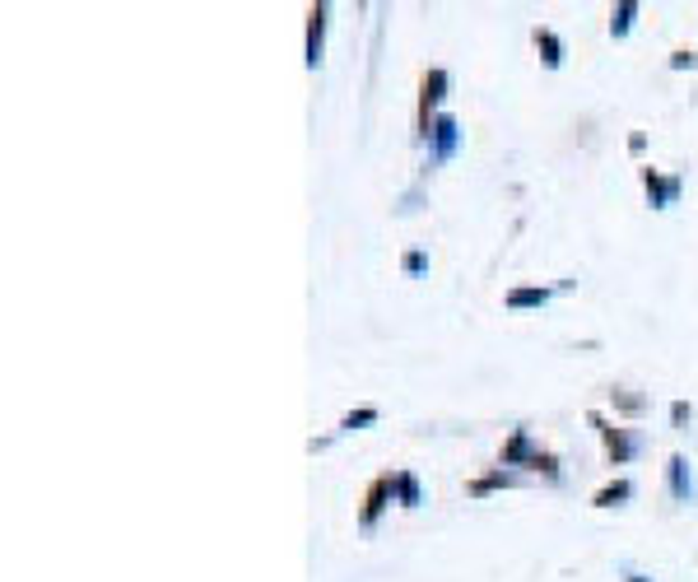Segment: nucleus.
Returning a JSON list of instances; mask_svg holds the SVG:
<instances>
[{"label":"nucleus","mask_w":698,"mask_h":582,"mask_svg":"<svg viewBox=\"0 0 698 582\" xmlns=\"http://www.w3.org/2000/svg\"><path fill=\"white\" fill-rule=\"evenodd\" d=\"M517 461H526L531 471H545L550 480H559V461H554L550 452H540L526 429H512V438L503 443V466H517Z\"/></svg>","instance_id":"nucleus-1"},{"label":"nucleus","mask_w":698,"mask_h":582,"mask_svg":"<svg viewBox=\"0 0 698 582\" xmlns=\"http://www.w3.org/2000/svg\"><path fill=\"white\" fill-rule=\"evenodd\" d=\"M591 424L601 429L605 452H610V461H615V466H629V461L643 452V434H629V429H619V424H605L601 415H591Z\"/></svg>","instance_id":"nucleus-2"},{"label":"nucleus","mask_w":698,"mask_h":582,"mask_svg":"<svg viewBox=\"0 0 698 582\" xmlns=\"http://www.w3.org/2000/svg\"><path fill=\"white\" fill-rule=\"evenodd\" d=\"M429 163H447L452 154H457V145H461V126H457V117H447V112H438L433 117V126H429Z\"/></svg>","instance_id":"nucleus-3"},{"label":"nucleus","mask_w":698,"mask_h":582,"mask_svg":"<svg viewBox=\"0 0 698 582\" xmlns=\"http://www.w3.org/2000/svg\"><path fill=\"white\" fill-rule=\"evenodd\" d=\"M396 499V471L387 475H377L373 485H368V499H363V513H359V527L363 531H373L377 527V517H382V508Z\"/></svg>","instance_id":"nucleus-4"},{"label":"nucleus","mask_w":698,"mask_h":582,"mask_svg":"<svg viewBox=\"0 0 698 582\" xmlns=\"http://www.w3.org/2000/svg\"><path fill=\"white\" fill-rule=\"evenodd\" d=\"M443 94H447V70H429L424 84H419V136H429L433 108L443 103Z\"/></svg>","instance_id":"nucleus-5"},{"label":"nucleus","mask_w":698,"mask_h":582,"mask_svg":"<svg viewBox=\"0 0 698 582\" xmlns=\"http://www.w3.org/2000/svg\"><path fill=\"white\" fill-rule=\"evenodd\" d=\"M666 475H671V494L680 503H694L698 499V480H694V466H689V457H680V452H675L671 466H666Z\"/></svg>","instance_id":"nucleus-6"},{"label":"nucleus","mask_w":698,"mask_h":582,"mask_svg":"<svg viewBox=\"0 0 698 582\" xmlns=\"http://www.w3.org/2000/svg\"><path fill=\"white\" fill-rule=\"evenodd\" d=\"M643 187H647V196H652L657 210H666V205L680 201V177H661L657 168H643Z\"/></svg>","instance_id":"nucleus-7"},{"label":"nucleus","mask_w":698,"mask_h":582,"mask_svg":"<svg viewBox=\"0 0 698 582\" xmlns=\"http://www.w3.org/2000/svg\"><path fill=\"white\" fill-rule=\"evenodd\" d=\"M326 5H312L308 10V70L322 66V52H326Z\"/></svg>","instance_id":"nucleus-8"},{"label":"nucleus","mask_w":698,"mask_h":582,"mask_svg":"<svg viewBox=\"0 0 698 582\" xmlns=\"http://www.w3.org/2000/svg\"><path fill=\"white\" fill-rule=\"evenodd\" d=\"M550 294H554V289H545V285H526V289H512L503 303H508L512 312H522V308H545V303H550Z\"/></svg>","instance_id":"nucleus-9"},{"label":"nucleus","mask_w":698,"mask_h":582,"mask_svg":"<svg viewBox=\"0 0 698 582\" xmlns=\"http://www.w3.org/2000/svg\"><path fill=\"white\" fill-rule=\"evenodd\" d=\"M536 47H540V61H545V66H550V70H559V66H564V42L554 38L550 28H536Z\"/></svg>","instance_id":"nucleus-10"},{"label":"nucleus","mask_w":698,"mask_h":582,"mask_svg":"<svg viewBox=\"0 0 698 582\" xmlns=\"http://www.w3.org/2000/svg\"><path fill=\"white\" fill-rule=\"evenodd\" d=\"M633 14H638V0H624V5H615L610 10V38H629V28H633Z\"/></svg>","instance_id":"nucleus-11"},{"label":"nucleus","mask_w":698,"mask_h":582,"mask_svg":"<svg viewBox=\"0 0 698 582\" xmlns=\"http://www.w3.org/2000/svg\"><path fill=\"white\" fill-rule=\"evenodd\" d=\"M624 499H633V485H629V480H615V485H605L591 503H596V508H619Z\"/></svg>","instance_id":"nucleus-12"},{"label":"nucleus","mask_w":698,"mask_h":582,"mask_svg":"<svg viewBox=\"0 0 698 582\" xmlns=\"http://www.w3.org/2000/svg\"><path fill=\"white\" fill-rule=\"evenodd\" d=\"M396 503L401 508H419V480L410 471H396Z\"/></svg>","instance_id":"nucleus-13"},{"label":"nucleus","mask_w":698,"mask_h":582,"mask_svg":"<svg viewBox=\"0 0 698 582\" xmlns=\"http://www.w3.org/2000/svg\"><path fill=\"white\" fill-rule=\"evenodd\" d=\"M363 424H377V410L373 406H363V410H354V415H345V420H340V434H354V429H363Z\"/></svg>","instance_id":"nucleus-14"},{"label":"nucleus","mask_w":698,"mask_h":582,"mask_svg":"<svg viewBox=\"0 0 698 582\" xmlns=\"http://www.w3.org/2000/svg\"><path fill=\"white\" fill-rule=\"evenodd\" d=\"M610 401H615V410H624V415H643V396H633V392H610Z\"/></svg>","instance_id":"nucleus-15"},{"label":"nucleus","mask_w":698,"mask_h":582,"mask_svg":"<svg viewBox=\"0 0 698 582\" xmlns=\"http://www.w3.org/2000/svg\"><path fill=\"white\" fill-rule=\"evenodd\" d=\"M698 66V56L694 52H675L671 56V70H694Z\"/></svg>","instance_id":"nucleus-16"},{"label":"nucleus","mask_w":698,"mask_h":582,"mask_svg":"<svg viewBox=\"0 0 698 582\" xmlns=\"http://www.w3.org/2000/svg\"><path fill=\"white\" fill-rule=\"evenodd\" d=\"M671 420H675V424H680V429H685V424H689V420H694V410H689V406H685V401H675V406H671Z\"/></svg>","instance_id":"nucleus-17"},{"label":"nucleus","mask_w":698,"mask_h":582,"mask_svg":"<svg viewBox=\"0 0 698 582\" xmlns=\"http://www.w3.org/2000/svg\"><path fill=\"white\" fill-rule=\"evenodd\" d=\"M424 266H429V261H424V252H410V257H405V271H410V275H419Z\"/></svg>","instance_id":"nucleus-18"},{"label":"nucleus","mask_w":698,"mask_h":582,"mask_svg":"<svg viewBox=\"0 0 698 582\" xmlns=\"http://www.w3.org/2000/svg\"><path fill=\"white\" fill-rule=\"evenodd\" d=\"M619 578H624V582H652V578H647V573H638V569H624V573H619Z\"/></svg>","instance_id":"nucleus-19"}]
</instances>
